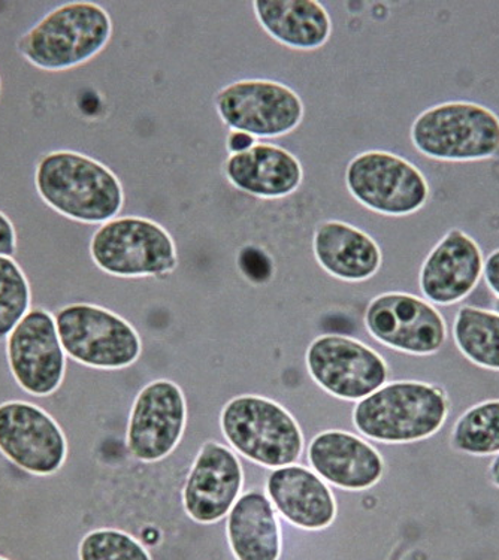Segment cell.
Segmentation results:
<instances>
[{"mask_svg":"<svg viewBox=\"0 0 499 560\" xmlns=\"http://www.w3.org/2000/svg\"><path fill=\"white\" fill-rule=\"evenodd\" d=\"M450 443L468 456L499 455V399L485 400L465 411L453 427Z\"/></svg>","mask_w":499,"mask_h":560,"instance_id":"obj_24","label":"cell"},{"mask_svg":"<svg viewBox=\"0 0 499 560\" xmlns=\"http://www.w3.org/2000/svg\"><path fill=\"white\" fill-rule=\"evenodd\" d=\"M229 183L260 199H281L300 189L304 171L301 162L283 147L255 144L231 154L224 163Z\"/></svg>","mask_w":499,"mask_h":560,"instance_id":"obj_19","label":"cell"},{"mask_svg":"<svg viewBox=\"0 0 499 560\" xmlns=\"http://www.w3.org/2000/svg\"><path fill=\"white\" fill-rule=\"evenodd\" d=\"M39 198L73 222L104 224L125 203L120 179L112 170L77 151L45 154L35 170Z\"/></svg>","mask_w":499,"mask_h":560,"instance_id":"obj_1","label":"cell"},{"mask_svg":"<svg viewBox=\"0 0 499 560\" xmlns=\"http://www.w3.org/2000/svg\"><path fill=\"white\" fill-rule=\"evenodd\" d=\"M189 404L177 383L158 378L135 396L126 428V447L135 460L155 464L167 459L182 443Z\"/></svg>","mask_w":499,"mask_h":560,"instance_id":"obj_10","label":"cell"},{"mask_svg":"<svg viewBox=\"0 0 499 560\" xmlns=\"http://www.w3.org/2000/svg\"><path fill=\"white\" fill-rule=\"evenodd\" d=\"M244 481L240 456L227 443L206 441L184 478V513L198 525L223 521L243 493Z\"/></svg>","mask_w":499,"mask_h":560,"instance_id":"obj_15","label":"cell"},{"mask_svg":"<svg viewBox=\"0 0 499 560\" xmlns=\"http://www.w3.org/2000/svg\"><path fill=\"white\" fill-rule=\"evenodd\" d=\"M12 377L26 394L47 398L59 390L67 374L56 318L44 308L28 311L7 338Z\"/></svg>","mask_w":499,"mask_h":560,"instance_id":"obj_14","label":"cell"},{"mask_svg":"<svg viewBox=\"0 0 499 560\" xmlns=\"http://www.w3.org/2000/svg\"><path fill=\"white\" fill-rule=\"evenodd\" d=\"M448 396L423 382L384 384L355 404L351 422L362 439L383 445L419 443L444 427Z\"/></svg>","mask_w":499,"mask_h":560,"instance_id":"obj_2","label":"cell"},{"mask_svg":"<svg viewBox=\"0 0 499 560\" xmlns=\"http://www.w3.org/2000/svg\"><path fill=\"white\" fill-rule=\"evenodd\" d=\"M227 538L235 560H281L283 530L264 488L241 493L227 517Z\"/></svg>","mask_w":499,"mask_h":560,"instance_id":"obj_20","label":"cell"},{"mask_svg":"<svg viewBox=\"0 0 499 560\" xmlns=\"http://www.w3.org/2000/svg\"><path fill=\"white\" fill-rule=\"evenodd\" d=\"M255 144L256 138H253L252 135L235 132V130L228 135L227 147L229 154L243 153V151L252 149Z\"/></svg>","mask_w":499,"mask_h":560,"instance_id":"obj_30","label":"cell"},{"mask_svg":"<svg viewBox=\"0 0 499 560\" xmlns=\"http://www.w3.org/2000/svg\"><path fill=\"white\" fill-rule=\"evenodd\" d=\"M260 26L293 50H317L333 34V20L316 0H256Z\"/></svg>","mask_w":499,"mask_h":560,"instance_id":"obj_22","label":"cell"},{"mask_svg":"<svg viewBox=\"0 0 499 560\" xmlns=\"http://www.w3.org/2000/svg\"><path fill=\"white\" fill-rule=\"evenodd\" d=\"M310 378L325 394L347 402H359L378 392L388 380L382 354L365 342L346 335L314 338L305 353Z\"/></svg>","mask_w":499,"mask_h":560,"instance_id":"obj_9","label":"cell"},{"mask_svg":"<svg viewBox=\"0 0 499 560\" xmlns=\"http://www.w3.org/2000/svg\"><path fill=\"white\" fill-rule=\"evenodd\" d=\"M57 332L71 361L96 371L128 370L142 354L137 329L104 306L71 304L56 314Z\"/></svg>","mask_w":499,"mask_h":560,"instance_id":"obj_6","label":"cell"},{"mask_svg":"<svg viewBox=\"0 0 499 560\" xmlns=\"http://www.w3.org/2000/svg\"><path fill=\"white\" fill-rule=\"evenodd\" d=\"M317 264L329 276L346 283H362L380 271L383 253L372 236L353 224L327 220L313 238Z\"/></svg>","mask_w":499,"mask_h":560,"instance_id":"obj_21","label":"cell"},{"mask_svg":"<svg viewBox=\"0 0 499 560\" xmlns=\"http://www.w3.org/2000/svg\"><path fill=\"white\" fill-rule=\"evenodd\" d=\"M483 278H485L486 285H488L490 292L499 300V248L486 257Z\"/></svg>","mask_w":499,"mask_h":560,"instance_id":"obj_29","label":"cell"},{"mask_svg":"<svg viewBox=\"0 0 499 560\" xmlns=\"http://www.w3.org/2000/svg\"><path fill=\"white\" fill-rule=\"evenodd\" d=\"M32 290L14 257L0 256V339L10 337L31 311Z\"/></svg>","mask_w":499,"mask_h":560,"instance_id":"obj_25","label":"cell"},{"mask_svg":"<svg viewBox=\"0 0 499 560\" xmlns=\"http://www.w3.org/2000/svg\"><path fill=\"white\" fill-rule=\"evenodd\" d=\"M63 429L43 408L26 400L0 404V453L24 472L48 477L68 459Z\"/></svg>","mask_w":499,"mask_h":560,"instance_id":"obj_13","label":"cell"},{"mask_svg":"<svg viewBox=\"0 0 499 560\" xmlns=\"http://www.w3.org/2000/svg\"><path fill=\"white\" fill-rule=\"evenodd\" d=\"M264 489L278 516L297 529L318 533L337 518L333 488L305 465L271 469Z\"/></svg>","mask_w":499,"mask_h":560,"instance_id":"obj_18","label":"cell"},{"mask_svg":"<svg viewBox=\"0 0 499 560\" xmlns=\"http://www.w3.org/2000/svg\"><path fill=\"white\" fill-rule=\"evenodd\" d=\"M310 468L333 488L363 492L386 474V460L371 441L343 429L316 433L305 445Z\"/></svg>","mask_w":499,"mask_h":560,"instance_id":"obj_16","label":"cell"},{"mask_svg":"<svg viewBox=\"0 0 499 560\" xmlns=\"http://www.w3.org/2000/svg\"><path fill=\"white\" fill-rule=\"evenodd\" d=\"M18 252V232L14 224L0 211V256L12 257Z\"/></svg>","mask_w":499,"mask_h":560,"instance_id":"obj_28","label":"cell"},{"mask_svg":"<svg viewBox=\"0 0 499 560\" xmlns=\"http://www.w3.org/2000/svg\"><path fill=\"white\" fill-rule=\"evenodd\" d=\"M363 323L379 345L404 354L432 355L448 341L443 314L411 293L379 294L368 304Z\"/></svg>","mask_w":499,"mask_h":560,"instance_id":"obj_11","label":"cell"},{"mask_svg":"<svg viewBox=\"0 0 499 560\" xmlns=\"http://www.w3.org/2000/svg\"><path fill=\"white\" fill-rule=\"evenodd\" d=\"M78 560H153L144 544L126 530L100 527L85 534L78 546Z\"/></svg>","mask_w":499,"mask_h":560,"instance_id":"obj_26","label":"cell"},{"mask_svg":"<svg viewBox=\"0 0 499 560\" xmlns=\"http://www.w3.org/2000/svg\"><path fill=\"white\" fill-rule=\"evenodd\" d=\"M485 268L481 247L469 233L453 228L423 260L419 289L432 305L460 304L480 283Z\"/></svg>","mask_w":499,"mask_h":560,"instance_id":"obj_17","label":"cell"},{"mask_svg":"<svg viewBox=\"0 0 499 560\" xmlns=\"http://www.w3.org/2000/svg\"><path fill=\"white\" fill-rule=\"evenodd\" d=\"M236 265L241 276L255 285L267 284L272 280L274 259L268 252L259 245H245L241 248L239 257H236Z\"/></svg>","mask_w":499,"mask_h":560,"instance_id":"obj_27","label":"cell"},{"mask_svg":"<svg viewBox=\"0 0 499 560\" xmlns=\"http://www.w3.org/2000/svg\"><path fill=\"white\" fill-rule=\"evenodd\" d=\"M113 36V22L93 2H68L20 36V55L40 71H69L95 59Z\"/></svg>","mask_w":499,"mask_h":560,"instance_id":"obj_4","label":"cell"},{"mask_svg":"<svg viewBox=\"0 0 499 560\" xmlns=\"http://www.w3.org/2000/svg\"><path fill=\"white\" fill-rule=\"evenodd\" d=\"M489 476L492 483L499 489V455L495 457L489 466Z\"/></svg>","mask_w":499,"mask_h":560,"instance_id":"obj_31","label":"cell"},{"mask_svg":"<svg viewBox=\"0 0 499 560\" xmlns=\"http://www.w3.org/2000/svg\"><path fill=\"white\" fill-rule=\"evenodd\" d=\"M410 138L415 149L431 161H490L499 155V116L477 102H443L416 117Z\"/></svg>","mask_w":499,"mask_h":560,"instance_id":"obj_5","label":"cell"},{"mask_svg":"<svg viewBox=\"0 0 499 560\" xmlns=\"http://www.w3.org/2000/svg\"><path fill=\"white\" fill-rule=\"evenodd\" d=\"M0 560H10V559H7V558H3V556H0Z\"/></svg>","mask_w":499,"mask_h":560,"instance_id":"obj_32","label":"cell"},{"mask_svg":"<svg viewBox=\"0 0 499 560\" xmlns=\"http://www.w3.org/2000/svg\"><path fill=\"white\" fill-rule=\"evenodd\" d=\"M457 350L483 370L499 371V313L465 305L453 322Z\"/></svg>","mask_w":499,"mask_h":560,"instance_id":"obj_23","label":"cell"},{"mask_svg":"<svg viewBox=\"0 0 499 560\" xmlns=\"http://www.w3.org/2000/svg\"><path fill=\"white\" fill-rule=\"evenodd\" d=\"M90 256L101 271L121 278L163 277L178 265L166 229L135 215L101 224L90 241Z\"/></svg>","mask_w":499,"mask_h":560,"instance_id":"obj_7","label":"cell"},{"mask_svg":"<svg viewBox=\"0 0 499 560\" xmlns=\"http://www.w3.org/2000/svg\"><path fill=\"white\" fill-rule=\"evenodd\" d=\"M220 431L229 447L265 469L297 465L305 453L304 433L281 404L262 395H239L220 411Z\"/></svg>","mask_w":499,"mask_h":560,"instance_id":"obj_3","label":"cell"},{"mask_svg":"<svg viewBox=\"0 0 499 560\" xmlns=\"http://www.w3.org/2000/svg\"><path fill=\"white\" fill-rule=\"evenodd\" d=\"M346 186L361 206L388 217L413 215L431 198L422 171L391 151L371 150L347 165Z\"/></svg>","mask_w":499,"mask_h":560,"instance_id":"obj_8","label":"cell"},{"mask_svg":"<svg viewBox=\"0 0 499 560\" xmlns=\"http://www.w3.org/2000/svg\"><path fill=\"white\" fill-rule=\"evenodd\" d=\"M216 109L224 125L253 138L283 137L304 118V104L288 85L271 80H241L220 90Z\"/></svg>","mask_w":499,"mask_h":560,"instance_id":"obj_12","label":"cell"}]
</instances>
